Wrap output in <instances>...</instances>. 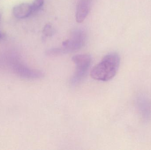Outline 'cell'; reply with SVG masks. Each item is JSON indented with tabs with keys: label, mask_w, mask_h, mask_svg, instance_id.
Here are the masks:
<instances>
[{
	"label": "cell",
	"mask_w": 151,
	"mask_h": 150,
	"mask_svg": "<svg viewBox=\"0 0 151 150\" xmlns=\"http://www.w3.org/2000/svg\"><path fill=\"white\" fill-rule=\"evenodd\" d=\"M91 0H80L76 7V18L77 23H81L85 20L89 12Z\"/></svg>",
	"instance_id": "5b68a950"
},
{
	"label": "cell",
	"mask_w": 151,
	"mask_h": 150,
	"mask_svg": "<svg viewBox=\"0 0 151 150\" xmlns=\"http://www.w3.org/2000/svg\"><path fill=\"white\" fill-rule=\"evenodd\" d=\"M54 33V30L50 24H47L44 26L43 33L45 36H47V37L52 36Z\"/></svg>",
	"instance_id": "9c48e42d"
},
{
	"label": "cell",
	"mask_w": 151,
	"mask_h": 150,
	"mask_svg": "<svg viewBox=\"0 0 151 150\" xmlns=\"http://www.w3.org/2000/svg\"><path fill=\"white\" fill-rule=\"evenodd\" d=\"M142 102H140V107L143 113V115L145 117H149L151 114V103L147 102V100H142Z\"/></svg>",
	"instance_id": "52a82bcc"
},
{
	"label": "cell",
	"mask_w": 151,
	"mask_h": 150,
	"mask_svg": "<svg viewBox=\"0 0 151 150\" xmlns=\"http://www.w3.org/2000/svg\"><path fill=\"white\" fill-rule=\"evenodd\" d=\"M44 0H35L32 4L33 12L39 10L44 4Z\"/></svg>",
	"instance_id": "ba28073f"
},
{
	"label": "cell",
	"mask_w": 151,
	"mask_h": 150,
	"mask_svg": "<svg viewBox=\"0 0 151 150\" xmlns=\"http://www.w3.org/2000/svg\"><path fill=\"white\" fill-rule=\"evenodd\" d=\"M11 68L17 75L23 79L35 80L41 79L44 76L42 71L32 68L22 63H14L12 64Z\"/></svg>",
	"instance_id": "277c9868"
},
{
	"label": "cell",
	"mask_w": 151,
	"mask_h": 150,
	"mask_svg": "<svg viewBox=\"0 0 151 150\" xmlns=\"http://www.w3.org/2000/svg\"><path fill=\"white\" fill-rule=\"evenodd\" d=\"M86 35L83 31L76 30L72 33L69 39L63 42L62 53H71L80 49L84 45Z\"/></svg>",
	"instance_id": "3957f363"
},
{
	"label": "cell",
	"mask_w": 151,
	"mask_h": 150,
	"mask_svg": "<svg viewBox=\"0 0 151 150\" xmlns=\"http://www.w3.org/2000/svg\"><path fill=\"white\" fill-rule=\"evenodd\" d=\"M33 13L32 5L27 3H22L16 5L13 8V13L17 18H25Z\"/></svg>",
	"instance_id": "8992f818"
},
{
	"label": "cell",
	"mask_w": 151,
	"mask_h": 150,
	"mask_svg": "<svg viewBox=\"0 0 151 150\" xmlns=\"http://www.w3.org/2000/svg\"><path fill=\"white\" fill-rule=\"evenodd\" d=\"M120 64V57L119 55L117 53H110L106 55L92 68L91 76L92 78L98 81H110L116 75Z\"/></svg>",
	"instance_id": "6da1fadb"
},
{
	"label": "cell",
	"mask_w": 151,
	"mask_h": 150,
	"mask_svg": "<svg viewBox=\"0 0 151 150\" xmlns=\"http://www.w3.org/2000/svg\"><path fill=\"white\" fill-rule=\"evenodd\" d=\"M2 38V33H1V31H0V39H1Z\"/></svg>",
	"instance_id": "30bf717a"
},
{
	"label": "cell",
	"mask_w": 151,
	"mask_h": 150,
	"mask_svg": "<svg viewBox=\"0 0 151 150\" xmlns=\"http://www.w3.org/2000/svg\"><path fill=\"white\" fill-rule=\"evenodd\" d=\"M0 19H1V16H0Z\"/></svg>",
	"instance_id": "8fae6325"
},
{
	"label": "cell",
	"mask_w": 151,
	"mask_h": 150,
	"mask_svg": "<svg viewBox=\"0 0 151 150\" xmlns=\"http://www.w3.org/2000/svg\"><path fill=\"white\" fill-rule=\"evenodd\" d=\"M76 66L74 75L70 79L71 84L76 85L81 82L85 77L91 64V57L89 55L78 54L72 58Z\"/></svg>",
	"instance_id": "7a4b0ae2"
}]
</instances>
